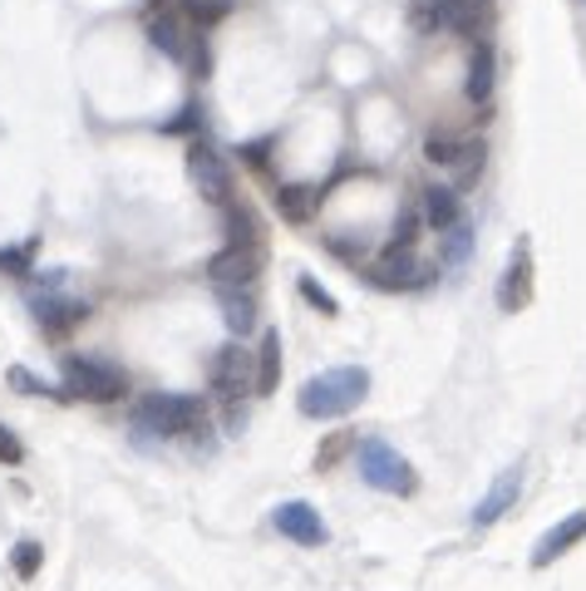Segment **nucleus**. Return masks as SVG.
<instances>
[{
  "instance_id": "1",
  "label": "nucleus",
  "mask_w": 586,
  "mask_h": 591,
  "mask_svg": "<svg viewBox=\"0 0 586 591\" xmlns=\"http://www.w3.org/2000/svg\"><path fill=\"white\" fill-rule=\"evenodd\" d=\"M370 394V374L360 365H340V370H326V374H310L296 394V409L306 419H340L350 409H360V400Z\"/></svg>"
},
{
  "instance_id": "2",
  "label": "nucleus",
  "mask_w": 586,
  "mask_h": 591,
  "mask_svg": "<svg viewBox=\"0 0 586 591\" xmlns=\"http://www.w3.org/2000/svg\"><path fill=\"white\" fill-rule=\"evenodd\" d=\"M202 419H207V404L198 394H148V400L133 409V424L158 439L192 434V429H202Z\"/></svg>"
},
{
  "instance_id": "3",
  "label": "nucleus",
  "mask_w": 586,
  "mask_h": 591,
  "mask_svg": "<svg viewBox=\"0 0 586 591\" xmlns=\"http://www.w3.org/2000/svg\"><path fill=\"white\" fill-rule=\"evenodd\" d=\"M129 394V374L113 360H95V355H64V400H123Z\"/></svg>"
},
{
  "instance_id": "4",
  "label": "nucleus",
  "mask_w": 586,
  "mask_h": 591,
  "mask_svg": "<svg viewBox=\"0 0 586 591\" xmlns=\"http://www.w3.org/2000/svg\"><path fill=\"white\" fill-rule=\"evenodd\" d=\"M355 453H360V479L379 488V493H414V463L405 459L399 449H389L385 439H365L355 443Z\"/></svg>"
},
{
  "instance_id": "5",
  "label": "nucleus",
  "mask_w": 586,
  "mask_h": 591,
  "mask_svg": "<svg viewBox=\"0 0 586 591\" xmlns=\"http://www.w3.org/2000/svg\"><path fill=\"white\" fill-rule=\"evenodd\" d=\"M188 173H192V183H198V192L207 202H212V208H232V168H227V158L217 153L212 143H192L188 148Z\"/></svg>"
},
{
  "instance_id": "6",
  "label": "nucleus",
  "mask_w": 586,
  "mask_h": 591,
  "mask_svg": "<svg viewBox=\"0 0 586 591\" xmlns=\"http://www.w3.org/2000/svg\"><path fill=\"white\" fill-rule=\"evenodd\" d=\"M483 16H488V0H419V6H414V26L419 30H458V36H478Z\"/></svg>"
},
{
  "instance_id": "7",
  "label": "nucleus",
  "mask_w": 586,
  "mask_h": 591,
  "mask_svg": "<svg viewBox=\"0 0 586 591\" xmlns=\"http://www.w3.org/2000/svg\"><path fill=\"white\" fill-rule=\"evenodd\" d=\"M261 267H267V252H261V247H232L227 242L217 257H207L202 271H207L212 287H251Z\"/></svg>"
},
{
  "instance_id": "8",
  "label": "nucleus",
  "mask_w": 586,
  "mask_h": 591,
  "mask_svg": "<svg viewBox=\"0 0 586 591\" xmlns=\"http://www.w3.org/2000/svg\"><path fill=\"white\" fill-rule=\"evenodd\" d=\"M247 384H251V355L241 345H222L212 355V390L222 400H237V394H247Z\"/></svg>"
},
{
  "instance_id": "9",
  "label": "nucleus",
  "mask_w": 586,
  "mask_h": 591,
  "mask_svg": "<svg viewBox=\"0 0 586 591\" xmlns=\"http://www.w3.org/2000/svg\"><path fill=\"white\" fill-rule=\"evenodd\" d=\"M276 532L291 542H301V548H320L326 542V522L310 503H281L276 508Z\"/></svg>"
},
{
  "instance_id": "10",
  "label": "nucleus",
  "mask_w": 586,
  "mask_h": 591,
  "mask_svg": "<svg viewBox=\"0 0 586 591\" xmlns=\"http://www.w3.org/2000/svg\"><path fill=\"white\" fill-rule=\"evenodd\" d=\"M527 301H533V257H527V242H523L513 252L508 271H503V281H498V305L508 315H517Z\"/></svg>"
},
{
  "instance_id": "11",
  "label": "nucleus",
  "mask_w": 586,
  "mask_h": 591,
  "mask_svg": "<svg viewBox=\"0 0 586 591\" xmlns=\"http://www.w3.org/2000/svg\"><path fill=\"white\" fill-rule=\"evenodd\" d=\"M375 281L385 291H409L429 281V267H424L414 252H385V261H375Z\"/></svg>"
},
{
  "instance_id": "12",
  "label": "nucleus",
  "mask_w": 586,
  "mask_h": 591,
  "mask_svg": "<svg viewBox=\"0 0 586 591\" xmlns=\"http://www.w3.org/2000/svg\"><path fill=\"white\" fill-rule=\"evenodd\" d=\"M517 493H523V469H503L498 473V483L488 488V493L478 498V508H474V522L478 528H488V522H498L508 508L517 503Z\"/></svg>"
},
{
  "instance_id": "13",
  "label": "nucleus",
  "mask_w": 586,
  "mask_h": 591,
  "mask_svg": "<svg viewBox=\"0 0 586 591\" xmlns=\"http://www.w3.org/2000/svg\"><path fill=\"white\" fill-rule=\"evenodd\" d=\"M582 538H586V513L562 518L557 528H552V532H543V542H537V548H533V567H552V562H557V557L567 552V548H577Z\"/></svg>"
},
{
  "instance_id": "14",
  "label": "nucleus",
  "mask_w": 586,
  "mask_h": 591,
  "mask_svg": "<svg viewBox=\"0 0 586 591\" xmlns=\"http://www.w3.org/2000/svg\"><path fill=\"white\" fill-rule=\"evenodd\" d=\"M34 315H40V325L50 335H60V331H69V325L85 321L89 305L75 301V296H40V301H34Z\"/></svg>"
},
{
  "instance_id": "15",
  "label": "nucleus",
  "mask_w": 586,
  "mask_h": 591,
  "mask_svg": "<svg viewBox=\"0 0 586 591\" xmlns=\"http://www.w3.org/2000/svg\"><path fill=\"white\" fill-rule=\"evenodd\" d=\"M251 360H257V374H251L257 394H271L276 384H281V331H267V335H261V350H257Z\"/></svg>"
},
{
  "instance_id": "16",
  "label": "nucleus",
  "mask_w": 586,
  "mask_h": 591,
  "mask_svg": "<svg viewBox=\"0 0 586 591\" xmlns=\"http://www.w3.org/2000/svg\"><path fill=\"white\" fill-rule=\"evenodd\" d=\"M493 70H498V54H493L488 40H478V44H474V60H468V99H474V104H488V94H493Z\"/></svg>"
},
{
  "instance_id": "17",
  "label": "nucleus",
  "mask_w": 586,
  "mask_h": 591,
  "mask_svg": "<svg viewBox=\"0 0 586 591\" xmlns=\"http://www.w3.org/2000/svg\"><path fill=\"white\" fill-rule=\"evenodd\" d=\"M320 208V192L306 188V183H286L276 192V212H281V222H310Z\"/></svg>"
},
{
  "instance_id": "18",
  "label": "nucleus",
  "mask_w": 586,
  "mask_h": 591,
  "mask_svg": "<svg viewBox=\"0 0 586 591\" xmlns=\"http://www.w3.org/2000/svg\"><path fill=\"white\" fill-rule=\"evenodd\" d=\"M217 301H222L227 331H232V335H247L251 325H257V301H251L241 287H217Z\"/></svg>"
},
{
  "instance_id": "19",
  "label": "nucleus",
  "mask_w": 586,
  "mask_h": 591,
  "mask_svg": "<svg viewBox=\"0 0 586 591\" xmlns=\"http://www.w3.org/2000/svg\"><path fill=\"white\" fill-rule=\"evenodd\" d=\"M424 222L448 232L454 222H464V212H458V188H424Z\"/></svg>"
},
{
  "instance_id": "20",
  "label": "nucleus",
  "mask_w": 586,
  "mask_h": 591,
  "mask_svg": "<svg viewBox=\"0 0 586 591\" xmlns=\"http://www.w3.org/2000/svg\"><path fill=\"white\" fill-rule=\"evenodd\" d=\"M148 40H153V50H163L168 60H188V44H182L178 16H153V20H148Z\"/></svg>"
},
{
  "instance_id": "21",
  "label": "nucleus",
  "mask_w": 586,
  "mask_h": 591,
  "mask_svg": "<svg viewBox=\"0 0 586 591\" xmlns=\"http://www.w3.org/2000/svg\"><path fill=\"white\" fill-rule=\"evenodd\" d=\"M464 143H468V139H454V133H429V139H424V158H429V163L454 168L458 153H464Z\"/></svg>"
},
{
  "instance_id": "22",
  "label": "nucleus",
  "mask_w": 586,
  "mask_h": 591,
  "mask_svg": "<svg viewBox=\"0 0 586 591\" xmlns=\"http://www.w3.org/2000/svg\"><path fill=\"white\" fill-rule=\"evenodd\" d=\"M178 10L192 20V26H212V20H222L232 6H227V0H178Z\"/></svg>"
},
{
  "instance_id": "23",
  "label": "nucleus",
  "mask_w": 586,
  "mask_h": 591,
  "mask_svg": "<svg viewBox=\"0 0 586 591\" xmlns=\"http://www.w3.org/2000/svg\"><path fill=\"white\" fill-rule=\"evenodd\" d=\"M468 247H474V232H468V222H454V227H448V232H444V261H448V267H454V261H464L468 257Z\"/></svg>"
},
{
  "instance_id": "24",
  "label": "nucleus",
  "mask_w": 586,
  "mask_h": 591,
  "mask_svg": "<svg viewBox=\"0 0 586 591\" xmlns=\"http://www.w3.org/2000/svg\"><path fill=\"white\" fill-rule=\"evenodd\" d=\"M6 380H10V390H20V394H30V400H40V394H54V400H64V394H60V390H54V384H44V380H34V374H30L26 365H16V370H10V374H6Z\"/></svg>"
},
{
  "instance_id": "25",
  "label": "nucleus",
  "mask_w": 586,
  "mask_h": 591,
  "mask_svg": "<svg viewBox=\"0 0 586 591\" xmlns=\"http://www.w3.org/2000/svg\"><path fill=\"white\" fill-rule=\"evenodd\" d=\"M40 542H16V577L20 582H30L34 572H40Z\"/></svg>"
},
{
  "instance_id": "26",
  "label": "nucleus",
  "mask_w": 586,
  "mask_h": 591,
  "mask_svg": "<svg viewBox=\"0 0 586 591\" xmlns=\"http://www.w3.org/2000/svg\"><path fill=\"white\" fill-rule=\"evenodd\" d=\"M454 168H458V183H474V178H478V168H483V143H474V139H468Z\"/></svg>"
},
{
  "instance_id": "27",
  "label": "nucleus",
  "mask_w": 586,
  "mask_h": 591,
  "mask_svg": "<svg viewBox=\"0 0 586 591\" xmlns=\"http://www.w3.org/2000/svg\"><path fill=\"white\" fill-rule=\"evenodd\" d=\"M414 227H419V212H399V218H395V237H389V252H409V247H414Z\"/></svg>"
},
{
  "instance_id": "28",
  "label": "nucleus",
  "mask_w": 586,
  "mask_h": 591,
  "mask_svg": "<svg viewBox=\"0 0 586 591\" xmlns=\"http://www.w3.org/2000/svg\"><path fill=\"white\" fill-rule=\"evenodd\" d=\"M30 257H34V242H26V247H10V252H0V271H16V277H30Z\"/></svg>"
},
{
  "instance_id": "29",
  "label": "nucleus",
  "mask_w": 586,
  "mask_h": 591,
  "mask_svg": "<svg viewBox=\"0 0 586 591\" xmlns=\"http://www.w3.org/2000/svg\"><path fill=\"white\" fill-rule=\"evenodd\" d=\"M345 449H355V439H350V434H345V429H340V434H330V443H326V449L316 453V469H330V463H336Z\"/></svg>"
},
{
  "instance_id": "30",
  "label": "nucleus",
  "mask_w": 586,
  "mask_h": 591,
  "mask_svg": "<svg viewBox=\"0 0 586 591\" xmlns=\"http://www.w3.org/2000/svg\"><path fill=\"white\" fill-rule=\"evenodd\" d=\"M301 296H306L310 305H320V311H326V315H336V311H340V305H336V296H330L326 287H316V281H310V277H301Z\"/></svg>"
},
{
  "instance_id": "31",
  "label": "nucleus",
  "mask_w": 586,
  "mask_h": 591,
  "mask_svg": "<svg viewBox=\"0 0 586 591\" xmlns=\"http://www.w3.org/2000/svg\"><path fill=\"white\" fill-rule=\"evenodd\" d=\"M20 459H26V449H20V439L10 434L6 424H0V463H20Z\"/></svg>"
},
{
  "instance_id": "32",
  "label": "nucleus",
  "mask_w": 586,
  "mask_h": 591,
  "mask_svg": "<svg viewBox=\"0 0 586 591\" xmlns=\"http://www.w3.org/2000/svg\"><path fill=\"white\" fill-rule=\"evenodd\" d=\"M192 129H198V109H182L178 119L168 123V133H192Z\"/></svg>"
},
{
  "instance_id": "33",
  "label": "nucleus",
  "mask_w": 586,
  "mask_h": 591,
  "mask_svg": "<svg viewBox=\"0 0 586 591\" xmlns=\"http://www.w3.org/2000/svg\"><path fill=\"white\" fill-rule=\"evenodd\" d=\"M241 158H247L251 168H261V163H267V143H251V148H241Z\"/></svg>"
}]
</instances>
